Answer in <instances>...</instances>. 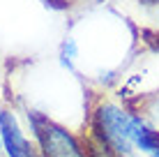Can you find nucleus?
<instances>
[{"mask_svg": "<svg viewBox=\"0 0 159 157\" xmlns=\"http://www.w3.org/2000/svg\"><path fill=\"white\" fill-rule=\"evenodd\" d=\"M129 118L131 113L116 102H99L92 111L90 136L104 143L116 157L134 155L136 148L129 139Z\"/></svg>", "mask_w": 159, "mask_h": 157, "instance_id": "1", "label": "nucleus"}, {"mask_svg": "<svg viewBox=\"0 0 159 157\" xmlns=\"http://www.w3.org/2000/svg\"><path fill=\"white\" fill-rule=\"evenodd\" d=\"M28 122L42 150V157H88L83 141L62 125L48 120L37 111H28Z\"/></svg>", "mask_w": 159, "mask_h": 157, "instance_id": "2", "label": "nucleus"}, {"mask_svg": "<svg viewBox=\"0 0 159 157\" xmlns=\"http://www.w3.org/2000/svg\"><path fill=\"white\" fill-rule=\"evenodd\" d=\"M0 136H2V150L7 157H42L37 141L32 143L25 139L19 118L12 111H0Z\"/></svg>", "mask_w": 159, "mask_h": 157, "instance_id": "3", "label": "nucleus"}, {"mask_svg": "<svg viewBox=\"0 0 159 157\" xmlns=\"http://www.w3.org/2000/svg\"><path fill=\"white\" fill-rule=\"evenodd\" d=\"M129 139L131 145L136 148V153L150 155L159 148V129L148 122L145 116L141 113H131L129 118Z\"/></svg>", "mask_w": 159, "mask_h": 157, "instance_id": "4", "label": "nucleus"}, {"mask_svg": "<svg viewBox=\"0 0 159 157\" xmlns=\"http://www.w3.org/2000/svg\"><path fill=\"white\" fill-rule=\"evenodd\" d=\"M74 56H76V44H74L72 39H67L62 44V65H65V67L72 69V58Z\"/></svg>", "mask_w": 159, "mask_h": 157, "instance_id": "5", "label": "nucleus"}, {"mask_svg": "<svg viewBox=\"0 0 159 157\" xmlns=\"http://www.w3.org/2000/svg\"><path fill=\"white\" fill-rule=\"evenodd\" d=\"M152 116H155L157 120H159V99H155V102H152Z\"/></svg>", "mask_w": 159, "mask_h": 157, "instance_id": "6", "label": "nucleus"}, {"mask_svg": "<svg viewBox=\"0 0 159 157\" xmlns=\"http://www.w3.org/2000/svg\"><path fill=\"white\" fill-rule=\"evenodd\" d=\"M148 157H159V148L155 150V153H150V155H148Z\"/></svg>", "mask_w": 159, "mask_h": 157, "instance_id": "7", "label": "nucleus"}, {"mask_svg": "<svg viewBox=\"0 0 159 157\" xmlns=\"http://www.w3.org/2000/svg\"><path fill=\"white\" fill-rule=\"evenodd\" d=\"M127 157H141V155H139V153H134V155H127Z\"/></svg>", "mask_w": 159, "mask_h": 157, "instance_id": "8", "label": "nucleus"}, {"mask_svg": "<svg viewBox=\"0 0 159 157\" xmlns=\"http://www.w3.org/2000/svg\"><path fill=\"white\" fill-rule=\"evenodd\" d=\"M0 150H2V136H0Z\"/></svg>", "mask_w": 159, "mask_h": 157, "instance_id": "9", "label": "nucleus"}]
</instances>
